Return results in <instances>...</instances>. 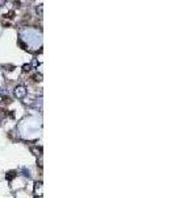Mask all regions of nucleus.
Instances as JSON below:
<instances>
[{
  "mask_svg": "<svg viewBox=\"0 0 175 198\" xmlns=\"http://www.w3.org/2000/svg\"><path fill=\"white\" fill-rule=\"evenodd\" d=\"M30 151H32L33 153H34V155H37V156H40V155H41V148L32 147V148H30Z\"/></svg>",
  "mask_w": 175,
  "mask_h": 198,
  "instance_id": "7ed1b4c3",
  "label": "nucleus"
},
{
  "mask_svg": "<svg viewBox=\"0 0 175 198\" xmlns=\"http://www.w3.org/2000/svg\"><path fill=\"white\" fill-rule=\"evenodd\" d=\"M26 87L25 86H17L16 89H15V96L18 99H23L26 96Z\"/></svg>",
  "mask_w": 175,
  "mask_h": 198,
  "instance_id": "f257e3e1",
  "label": "nucleus"
},
{
  "mask_svg": "<svg viewBox=\"0 0 175 198\" xmlns=\"http://www.w3.org/2000/svg\"><path fill=\"white\" fill-rule=\"evenodd\" d=\"M7 91H4V89H0V95H5Z\"/></svg>",
  "mask_w": 175,
  "mask_h": 198,
  "instance_id": "9d476101",
  "label": "nucleus"
},
{
  "mask_svg": "<svg viewBox=\"0 0 175 198\" xmlns=\"http://www.w3.org/2000/svg\"><path fill=\"white\" fill-rule=\"evenodd\" d=\"M42 188H44V186H42L41 181H37L34 184V194L37 197H40V198L42 197Z\"/></svg>",
  "mask_w": 175,
  "mask_h": 198,
  "instance_id": "f03ea898",
  "label": "nucleus"
},
{
  "mask_svg": "<svg viewBox=\"0 0 175 198\" xmlns=\"http://www.w3.org/2000/svg\"><path fill=\"white\" fill-rule=\"evenodd\" d=\"M23 70H24V71H28V70H30V65H29V63H28V65H24V66H23Z\"/></svg>",
  "mask_w": 175,
  "mask_h": 198,
  "instance_id": "423d86ee",
  "label": "nucleus"
},
{
  "mask_svg": "<svg viewBox=\"0 0 175 198\" xmlns=\"http://www.w3.org/2000/svg\"><path fill=\"white\" fill-rule=\"evenodd\" d=\"M37 12L40 13V16H42V5H40V7L37 8Z\"/></svg>",
  "mask_w": 175,
  "mask_h": 198,
  "instance_id": "6e6552de",
  "label": "nucleus"
},
{
  "mask_svg": "<svg viewBox=\"0 0 175 198\" xmlns=\"http://www.w3.org/2000/svg\"><path fill=\"white\" fill-rule=\"evenodd\" d=\"M15 176H16V172H9L8 174H7V180H8V181H11V180Z\"/></svg>",
  "mask_w": 175,
  "mask_h": 198,
  "instance_id": "20e7f679",
  "label": "nucleus"
},
{
  "mask_svg": "<svg viewBox=\"0 0 175 198\" xmlns=\"http://www.w3.org/2000/svg\"><path fill=\"white\" fill-rule=\"evenodd\" d=\"M24 103H25V105H33V100H32V98H28L24 100Z\"/></svg>",
  "mask_w": 175,
  "mask_h": 198,
  "instance_id": "39448f33",
  "label": "nucleus"
},
{
  "mask_svg": "<svg viewBox=\"0 0 175 198\" xmlns=\"http://www.w3.org/2000/svg\"><path fill=\"white\" fill-rule=\"evenodd\" d=\"M37 65H38V62H37V60L34 58V60H33V61H32V63H30V66H34V68H36V66H37Z\"/></svg>",
  "mask_w": 175,
  "mask_h": 198,
  "instance_id": "0eeeda50",
  "label": "nucleus"
},
{
  "mask_svg": "<svg viewBox=\"0 0 175 198\" xmlns=\"http://www.w3.org/2000/svg\"><path fill=\"white\" fill-rule=\"evenodd\" d=\"M38 165L40 166H42L44 164H42V155H40V160H38Z\"/></svg>",
  "mask_w": 175,
  "mask_h": 198,
  "instance_id": "1a4fd4ad",
  "label": "nucleus"
}]
</instances>
